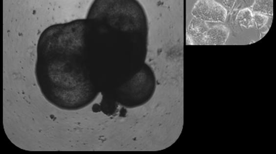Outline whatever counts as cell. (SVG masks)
Instances as JSON below:
<instances>
[{
    "mask_svg": "<svg viewBox=\"0 0 276 154\" xmlns=\"http://www.w3.org/2000/svg\"><path fill=\"white\" fill-rule=\"evenodd\" d=\"M85 19L54 24L38 40L37 83L44 98L62 110L84 109L100 93L85 66Z\"/></svg>",
    "mask_w": 276,
    "mask_h": 154,
    "instance_id": "1",
    "label": "cell"
},
{
    "mask_svg": "<svg viewBox=\"0 0 276 154\" xmlns=\"http://www.w3.org/2000/svg\"><path fill=\"white\" fill-rule=\"evenodd\" d=\"M254 17V21L255 25L257 30H260L262 27H264L268 21V17L266 16L265 14L260 13V12H254L253 13Z\"/></svg>",
    "mask_w": 276,
    "mask_h": 154,
    "instance_id": "6",
    "label": "cell"
},
{
    "mask_svg": "<svg viewBox=\"0 0 276 154\" xmlns=\"http://www.w3.org/2000/svg\"><path fill=\"white\" fill-rule=\"evenodd\" d=\"M252 10L255 12L273 15L274 0H255L254 4L252 6Z\"/></svg>",
    "mask_w": 276,
    "mask_h": 154,
    "instance_id": "4",
    "label": "cell"
},
{
    "mask_svg": "<svg viewBox=\"0 0 276 154\" xmlns=\"http://www.w3.org/2000/svg\"><path fill=\"white\" fill-rule=\"evenodd\" d=\"M230 31L223 24L210 27L204 38L203 45H221L224 44L229 38Z\"/></svg>",
    "mask_w": 276,
    "mask_h": 154,
    "instance_id": "3",
    "label": "cell"
},
{
    "mask_svg": "<svg viewBox=\"0 0 276 154\" xmlns=\"http://www.w3.org/2000/svg\"><path fill=\"white\" fill-rule=\"evenodd\" d=\"M237 22L240 26L251 28L255 25L252 11L248 8L240 10L237 14Z\"/></svg>",
    "mask_w": 276,
    "mask_h": 154,
    "instance_id": "5",
    "label": "cell"
},
{
    "mask_svg": "<svg viewBox=\"0 0 276 154\" xmlns=\"http://www.w3.org/2000/svg\"><path fill=\"white\" fill-rule=\"evenodd\" d=\"M223 1L225 5H226L230 10H232L233 7H234V4H235L236 0H223Z\"/></svg>",
    "mask_w": 276,
    "mask_h": 154,
    "instance_id": "7",
    "label": "cell"
},
{
    "mask_svg": "<svg viewBox=\"0 0 276 154\" xmlns=\"http://www.w3.org/2000/svg\"><path fill=\"white\" fill-rule=\"evenodd\" d=\"M191 15L206 22H224L226 21V9L214 0H198L194 4Z\"/></svg>",
    "mask_w": 276,
    "mask_h": 154,
    "instance_id": "2",
    "label": "cell"
}]
</instances>
